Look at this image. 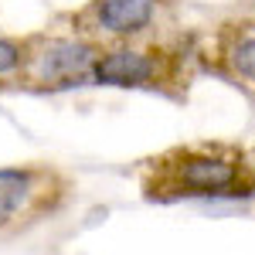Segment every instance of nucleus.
I'll use <instances>...</instances> for the list:
<instances>
[{
  "instance_id": "nucleus-5",
  "label": "nucleus",
  "mask_w": 255,
  "mask_h": 255,
  "mask_svg": "<svg viewBox=\"0 0 255 255\" xmlns=\"http://www.w3.org/2000/svg\"><path fill=\"white\" fill-rule=\"evenodd\" d=\"M163 0H89L72 14L75 34L99 44H129L153 34Z\"/></svg>"
},
{
  "instance_id": "nucleus-9",
  "label": "nucleus",
  "mask_w": 255,
  "mask_h": 255,
  "mask_svg": "<svg viewBox=\"0 0 255 255\" xmlns=\"http://www.w3.org/2000/svg\"><path fill=\"white\" fill-rule=\"evenodd\" d=\"M163 3H167V7H174V3H177V0H163Z\"/></svg>"
},
{
  "instance_id": "nucleus-7",
  "label": "nucleus",
  "mask_w": 255,
  "mask_h": 255,
  "mask_svg": "<svg viewBox=\"0 0 255 255\" xmlns=\"http://www.w3.org/2000/svg\"><path fill=\"white\" fill-rule=\"evenodd\" d=\"M27 58H31V34L27 38L0 34V82H20Z\"/></svg>"
},
{
  "instance_id": "nucleus-2",
  "label": "nucleus",
  "mask_w": 255,
  "mask_h": 255,
  "mask_svg": "<svg viewBox=\"0 0 255 255\" xmlns=\"http://www.w3.org/2000/svg\"><path fill=\"white\" fill-rule=\"evenodd\" d=\"M197 72V41L143 38L129 44H106L92 68V85L153 92L184 102Z\"/></svg>"
},
{
  "instance_id": "nucleus-6",
  "label": "nucleus",
  "mask_w": 255,
  "mask_h": 255,
  "mask_svg": "<svg viewBox=\"0 0 255 255\" xmlns=\"http://www.w3.org/2000/svg\"><path fill=\"white\" fill-rule=\"evenodd\" d=\"M68 194L58 170L48 167H0V228L51 215Z\"/></svg>"
},
{
  "instance_id": "nucleus-8",
  "label": "nucleus",
  "mask_w": 255,
  "mask_h": 255,
  "mask_svg": "<svg viewBox=\"0 0 255 255\" xmlns=\"http://www.w3.org/2000/svg\"><path fill=\"white\" fill-rule=\"evenodd\" d=\"M235 14H238L242 20H249V24H255V0H249V3H245L242 10H235Z\"/></svg>"
},
{
  "instance_id": "nucleus-1",
  "label": "nucleus",
  "mask_w": 255,
  "mask_h": 255,
  "mask_svg": "<svg viewBox=\"0 0 255 255\" xmlns=\"http://www.w3.org/2000/svg\"><path fill=\"white\" fill-rule=\"evenodd\" d=\"M139 191L153 204L255 201V153L232 139L177 143L139 167Z\"/></svg>"
},
{
  "instance_id": "nucleus-4",
  "label": "nucleus",
  "mask_w": 255,
  "mask_h": 255,
  "mask_svg": "<svg viewBox=\"0 0 255 255\" xmlns=\"http://www.w3.org/2000/svg\"><path fill=\"white\" fill-rule=\"evenodd\" d=\"M197 68L255 102V24L238 14L215 24L197 41Z\"/></svg>"
},
{
  "instance_id": "nucleus-3",
  "label": "nucleus",
  "mask_w": 255,
  "mask_h": 255,
  "mask_svg": "<svg viewBox=\"0 0 255 255\" xmlns=\"http://www.w3.org/2000/svg\"><path fill=\"white\" fill-rule=\"evenodd\" d=\"M106 44L89 41L82 34H31V58L20 85L38 92H68L92 85V68Z\"/></svg>"
}]
</instances>
